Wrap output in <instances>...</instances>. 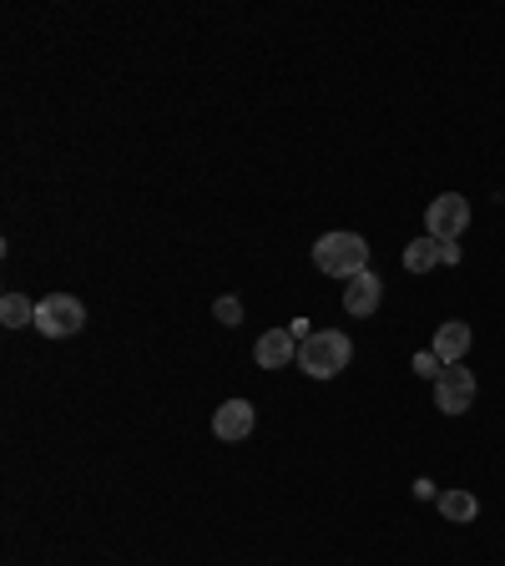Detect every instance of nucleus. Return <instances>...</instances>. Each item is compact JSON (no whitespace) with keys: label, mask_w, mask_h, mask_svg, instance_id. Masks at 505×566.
I'll use <instances>...</instances> for the list:
<instances>
[{"label":"nucleus","mask_w":505,"mask_h":566,"mask_svg":"<svg viewBox=\"0 0 505 566\" xmlns=\"http://www.w3.org/2000/svg\"><path fill=\"white\" fill-rule=\"evenodd\" d=\"M424 228L435 243H455L465 228H471V202L460 198V192H440L430 208H424Z\"/></svg>","instance_id":"nucleus-4"},{"label":"nucleus","mask_w":505,"mask_h":566,"mask_svg":"<svg viewBox=\"0 0 505 566\" xmlns=\"http://www.w3.org/2000/svg\"><path fill=\"white\" fill-rule=\"evenodd\" d=\"M435 405L440 415H465L475 405V375L465 365H445L435 379Z\"/></svg>","instance_id":"nucleus-5"},{"label":"nucleus","mask_w":505,"mask_h":566,"mask_svg":"<svg viewBox=\"0 0 505 566\" xmlns=\"http://www.w3.org/2000/svg\"><path fill=\"white\" fill-rule=\"evenodd\" d=\"M349 359H354V344L344 329H314L298 344V369H304L308 379H334Z\"/></svg>","instance_id":"nucleus-1"},{"label":"nucleus","mask_w":505,"mask_h":566,"mask_svg":"<svg viewBox=\"0 0 505 566\" xmlns=\"http://www.w3.org/2000/svg\"><path fill=\"white\" fill-rule=\"evenodd\" d=\"M0 324H6V329H25V324H35V304L25 294H6L0 298Z\"/></svg>","instance_id":"nucleus-12"},{"label":"nucleus","mask_w":505,"mask_h":566,"mask_svg":"<svg viewBox=\"0 0 505 566\" xmlns=\"http://www.w3.org/2000/svg\"><path fill=\"white\" fill-rule=\"evenodd\" d=\"M314 269L329 273V279H344L349 283L354 273L369 269V243L359 233H324L314 243Z\"/></svg>","instance_id":"nucleus-2"},{"label":"nucleus","mask_w":505,"mask_h":566,"mask_svg":"<svg viewBox=\"0 0 505 566\" xmlns=\"http://www.w3.org/2000/svg\"><path fill=\"white\" fill-rule=\"evenodd\" d=\"M471 324H465V318H445V324H440L435 329V344H430V349H435V359L440 365H460V359H465V354H471Z\"/></svg>","instance_id":"nucleus-7"},{"label":"nucleus","mask_w":505,"mask_h":566,"mask_svg":"<svg viewBox=\"0 0 505 566\" xmlns=\"http://www.w3.org/2000/svg\"><path fill=\"white\" fill-rule=\"evenodd\" d=\"M435 506H440V516L455 521V526H460V521H475V516H481V501H475L471 491H440Z\"/></svg>","instance_id":"nucleus-10"},{"label":"nucleus","mask_w":505,"mask_h":566,"mask_svg":"<svg viewBox=\"0 0 505 566\" xmlns=\"http://www.w3.org/2000/svg\"><path fill=\"white\" fill-rule=\"evenodd\" d=\"M212 436L218 440H248L253 436V405L248 400H228L212 415Z\"/></svg>","instance_id":"nucleus-9"},{"label":"nucleus","mask_w":505,"mask_h":566,"mask_svg":"<svg viewBox=\"0 0 505 566\" xmlns=\"http://www.w3.org/2000/svg\"><path fill=\"white\" fill-rule=\"evenodd\" d=\"M435 263H440V243H435V238H430V233H424V238H414V243L404 248V269H410V273H430V269H435Z\"/></svg>","instance_id":"nucleus-11"},{"label":"nucleus","mask_w":505,"mask_h":566,"mask_svg":"<svg viewBox=\"0 0 505 566\" xmlns=\"http://www.w3.org/2000/svg\"><path fill=\"white\" fill-rule=\"evenodd\" d=\"M212 314H218V324H228V329H238V324H243V304H238V298H218V304H212Z\"/></svg>","instance_id":"nucleus-13"},{"label":"nucleus","mask_w":505,"mask_h":566,"mask_svg":"<svg viewBox=\"0 0 505 566\" xmlns=\"http://www.w3.org/2000/svg\"><path fill=\"white\" fill-rule=\"evenodd\" d=\"M288 334H294V339L304 344V339H308V318H294V324H288Z\"/></svg>","instance_id":"nucleus-16"},{"label":"nucleus","mask_w":505,"mask_h":566,"mask_svg":"<svg viewBox=\"0 0 505 566\" xmlns=\"http://www.w3.org/2000/svg\"><path fill=\"white\" fill-rule=\"evenodd\" d=\"M410 365H414V375H420V379H440V369H445V365L435 359V349H420Z\"/></svg>","instance_id":"nucleus-14"},{"label":"nucleus","mask_w":505,"mask_h":566,"mask_svg":"<svg viewBox=\"0 0 505 566\" xmlns=\"http://www.w3.org/2000/svg\"><path fill=\"white\" fill-rule=\"evenodd\" d=\"M35 329L46 334V339H71V334L86 329V308L82 298L71 294H46L41 304H35Z\"/></svg>","instance_id":"nucleus-3"},{"label":"nucleus","mask_w":505,"mask_h":566,"mask_svg":"<svg viewBox=\"0 0 505 566\" xmlns=\"http://www.w3.org/2000/svg\"><path fill=\"white\" fill-rule=\"evenodd\" d=\"M379 298H385V283H379V273H375V269L354 273V279L344 283V308H349L354 318H369V314L379 308Z\"/></svg>","instance_id":"nucleus-6"},{"label":"nucleus","mask_w":505,"mask_h":566,"mask_svg":"<svg viewBox=\"0 0 505 566\" xmlns=\"http://www.w3.org/2000/svg\"><path fill=\"white\" fill-rule=\"evenodd\" d=\"M253 359L259 369H283V365H298V339L288 329H269L259 344H253Z\"/></svg>","instance_id":"nucleus-8"},{"label":"nucleus","mask_w":505,"mask_h":566,"mask_svg":"<svg viewBox=\"0 0 505 566\" xmlns=\"http://www.w3.org/2000/svg\"><path fill=\"white\" fill-rule=\"evenodd\" d=\"M440 263H450V269H455V263H460V243H440Z\"/></svg>","instance_id":"nucleus-15"}]
</instances>
